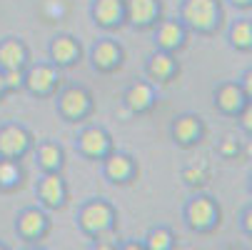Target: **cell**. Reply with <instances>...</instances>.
<instances>
[{"mask_svg":"<svg viewBox=\"0 0 252 250\" xmlns=\"http://www.w3.org/2000/svg\"><path fill=\"white\" fill-rule=\"evenodd\" d=\"M75 225L88 240H118V208L102 195H90L75 210Z\"/></svg>","mask_w":252,"mask_h":250,"instance_id":"1","label":"cell"},{"mask_svg":"<svg viewBox=\"0 0 252 250\" xmlns=\"http://www.w3.org/2000/svg\"><path fill=\"white\" fill-rule=\"evenodd\" d=\"M222 0H180L177 20L188 28V33L212 35L222 25Z\"/></svg>","mask_w":252,"mask_h":250,"instance_id":"2","label":"cell"},{"mask_svg":"<svg viewBox=\"0 0 252 250\" xmlns=\"http://www.w3.org/2000/svg\"><path fill=\"white\" fill-rule=\"evenodd\" d=\"M183 223L190 233L210 235L222 225V208L210 193H192L183 205Z\"/></svg>","mask_w":252,"mask_h":250,"instance_id":"3","label":"cell"},{"mask_svg":"<svg viewBox=\"0 0 252 250\" xmlns=\"http://www.w3.org/2000/svg\"><path fill=\"white\" fill-rule=\"evenodd\" d=\"M93 110H95V98L88 85L67 83L60 85V90L55 93V113L65 123H83L93 115Z\"/></svg>","mask_w":252,"mask_h":250,"instance_id":"4","label":"cell"},{"mask_svg":"<svg viewBox=\"0 0 252 250\" xmlns=\"http://www.w3.org/2000/svg\"><path fill=\"white\" fill-rule=\"evenodd\" d=\"M13 230H15L18 240H23L25 245H38V243H43L50 235L53 218H50V213L43 210L38 203H35V205H25V208H20L15 213Z\"/></svg>","mask_w":252,"mask_h":250,"instance_id":"5","label":"cell"},{"mask_svg":"<svg viewBox=\"0 0 252 250\" xmlns=\"http://www.w3.org/2000/svg\"><path fill=\"white\" fill-rule=\"evenodd\" d=\"M63 85V70L50 60H32L25 68L23 90L32 98H53Z\"/></svg>","mask_w":252,"mask_h":250,"instance_id":"6","label":"cell"},{"mask_svg":"<svg viewBox=\"0 0 252 250\" xmlns=\"http://www.w3.org/2000/svg\"><path fill=\"white\" fill-rule=\"evenodd\" d=\"M73 148H75V153L80 158L93 160V163H100L110 150H115V143H113V135H110V130H107L105 125L88 123V125H83L75 133Z\"/></svg>","mask_w":252,"mask_h":250,"instance_id":"7","label":"cell"},{"mask_svg":"<svg viewBox=\"0 0 252 250\" xmlns=\"http://www.w3.org/2000/svg\"><path fill=\"white\" fill-rule=\"evenodd\" d=\"M35 135L28 125L18 120H8L0 125V160H23L32 153Z\"/></svg>","mask_w":252,"mask_h":250,"instance_id":"8","label":"cell"},{"mask_svg":"<svg viewBox=\"0 0 252 250\" xmlns=\"http://www.w3.org/2000/svg\"><path fill=\"white\" fill-rule=\"evenodd\" d=\"M35 200L48 213H58L67 205L70 200V188L63 173H40L35 180Z\"/></svg>","mask_w":252,"mask_h":250,"instance_id":"9","label":"cell"},{"mask_svg":"<svg viewBox=\"0 0 252 250\" xmlns=\"http://www.w3.org/2000/svg\"><path fill=\"white\" fill-rule=\"evenodd\" d=\"M88 58H90V65L95 73H115V70L123 68L125 63V48L110 38V35H102V38H97L90 50H88Z\"/></svg>","mask_w":252,"mask_h":250,"instance_id":"10","label":"cell"},{"mask_svg":"<svg viewBox=\"0 0 252 250\" xmlns=\"http://www.w3.org/2000/svg\"><path fill=\"white\" fill-rule=\"evenodd\" d=\"M158 103H160V88L148 78H135L123 93V105L130 115H145Z\"/></svg>","mask_w":252,"mask_h":250,"instance_id":"11","label":"cell"},{"mask_svg":"<svg viewBox=\"0 0 252 250\" xmlns=\"http://www.w3.org/2000/svg\"><path fill=\"white\" fill-rule=\"evenodd\" d=\"M205 138V120L197 113H177L170 120V140L177 148H197Z\"/></svg>","mask_w":252,"mask_h":250,"instance_id":"12","label":"cell"},{"mask_svg":"<svg viewBox=\"0 0 252 250\" xmlns=\"http://www.w3.org/2000/svg\"><path fill=\"white\" fill-rule=\"evenodd\" d=\"M100 175L105 178L110 185H127L135 180L137 175V163L130 153L125 150H110L100 160Z\"/></svg>","mask_w":252,"mask_h":250,"instance_id":"13","label":"cell"},{"mask_svg":"<svg viewBox=\"0 0 252 250\" xmlns=\"http://www.w3.org/2000/svg\"><path fill=\"white\" fill-rule=\"evenodd\" d=\"M188 28L177 20V15L172 18H160L153 28V40H155V50H165V53H175L183 50L188 43Z\"/></svg>","mask_w":252,"mask_h":250,"instance_id":"14","label":"cell"},{"mask_svg":"<svg viewBox=\"0 0 252 250\" xmlns=\"http://www.w3.org/2000/svg\"><path fill=\"white\" fill-rule=\"evenodd\" d=\"M80 58H83V45H80V40L75 38V35L58 33V35L50 38V43H48V60L53 65H58L60 70H67V68L78 65Z\"/></svg>","mask_w":252,"mask_h":250,"instance_id":"15","label":"cell"},{"mask_svg":"<svg viewBox=\"0 0 252 250\" xmlns=\"http://www.w3.org/2000/svg\"><path fill=\"white\" fill-rule=\"evenodd\" d=\"M162 18V0H125V25L132 30H153Z\"/></svg>","mask_w":252,"mask_h":250,"instance_id":"16","label":"cell"},{"mask_svg":"<svg viewBox=\"0 0 252 250\" xmlns=\"http://www.w3.org/2000/svg\"><path fill=\"white\" fill-rule=\"evenodd\" d=\"M90 20L100 30H118L125 25V0H90Z\"/></svg>","mask_w":252,"mask_h":250,"instance_id":"17","label":"cell"},{"mask_svg":"<svg viewBox=\"0 0 252 250\" xmlns=\"http://www.w3.org/2000/svg\"><path fill=\"white\" fill-rule=\"evenodd\" d=\"M142 78H148L150 83L155 85H162V83H170L177 73H180V63H177V55L175 53H165V50H153L148 58H145V68H142Z\"/></svg>","mask_w":252,"mask_h":250,"instance_id":"18","label":"cell"},{"mask_svg":"<svg viewBox=\"0 0 252 250\" xmlns=\"http://www.w3.org/2000/svg\"><path fill=\"white\" fill-rule=\"evenodd\" d=\"M245 93L240 88L237 80H222L212 88V103H215V110L227 115V118H235L240 110H242V105H245Z\"/></svg>","mask_w":252,"mask_h":250,"instance_id":"19","label":"cell"},{"mask_svg":"<svg viewBox=\"0 0 252 250\" xmlns=\"http://www.w3.org/2000/svg\"><path fill=\"white\" fill-rule=\"evenodd\" d=\"M32 63L30 48L18 35L0 38V70H25Z\"/></svg>","mask_w":252,"mask_h":250,"instance_id":"20","label":"cell"},{"mask_svg":"<svg viewBox=\"0 0 252 250\" xmlns=\"http://www.w3.org/2000/svg\"><path fill=\"white\" fill-rule=\"evenodd\" d=\"M32 158H35V165L40 168V173H63V168H65V150L53 138L35 140Z\"/></svg>","mask_w":252,"mask_h":250,"instance_id":"21","label":"cell"},{"mask_svg":"<svg viewBox=\"0 0 252 250\" xmlns=\"http://www.w3.org/2000/svg\"><path fill=\"white\" fill-rule=\"evenodd\" d=\"M227 45L237 53H252V18H237L227 25Z\"/></svg>","mask_w":252,"mask_h":250,"instance_id":"22","label":"cell"},{"mask_svg":"<svg viewBox=\"0 0 252 250\" xmlns=\"http://www.w3.org/2000/svg\"><path fill=\"white\" fill-rule=\"evenodd\" d=\"M25 185V168L20 160H0V193H15Z\"/></svg>","mask_w":252,"mask_h":250,"instance_id":"23","label":"cell"},{"mask_svg":"<svg viewBox=\"0 0 252 250\" xmlns=\"http://www.w3.org/2000/svg\"><path fill=\"white\" fill-rule=\"evenodd\" d=\"M145 250H175L177 240H175V230L165 223H158V225H150L148 233L140 238Z\"/></svg>","mask_w":252,"mask_h":250,"instance_id":"24","label":"cell"},{"mask_svg":"<svg viewBox=\"0 0 252 250\" xmlns=\"http://www.w3.org/2000/svg\"><path fill=\"white\" fill-rule=\"evenodd\" d=\"M215 153H218L220 158H225V160H232V158L242 155V138H240L235 130L225 133V135L218 140V145H215Z\"/></svg>","mask_w":252,"mask_h":250,"instance_id":"25","label":"cell"},{"mask_svg":"<svg viewBox=\"0 0 252 250\" xmlns=\"http://www.w3.org/2000/svg\"><path fill=\"white\" fill-rule=\"evenodd\" d=\"M207 178H210V170H207L205 163H190V165L183 168V183L195 188V190H200L207 183Z\"/></svg>","mask_w":252,"mask_h":250,"instance_id":"26","label":"cell"},{"mask_svg":"<svg viewBox=\"0 0 252 250\" xmlns=\"http://www.w3.org/2000/svg\"><path fill=\"white\" fill-rule=\"evenodd\" d=\"M65 13H67L65 0H45V3H43V18L48 23H58Z\"/></svg>","mask_w":252,"mask_h":250,"instance_id":"27","label":"cell"},{"mask_svg":"<svg viewBox=\"0 0 252 250\" xmlns=\"http://www.w3.org/2000/svg\"><path fill=\"white\" fill-rule=\"evenodd\" d=\"M235 118H237V128H240V133L247 135V138H252V100H245L242 110H240Z\"/></svg>","mask_w":252,"mask_h":250,"instance_id":"28","label":"cell"},{"mask_svg":"<svg viewBox=\"0 0 252 250\" xmlns=\"http://www.w3.org/2000/svg\"><path fill=\"white\" fill-rule=\"evenodd\" d=\"M3 80H5V90L10 93H20L23 90V80H25V70H3Z\"/></svg>","mask_w":252,"mask_h":250,"instance_id":"29","label":"cell"},{"mask_svg":"<svg viewBox=\"0 0 252 250\" xmlns=\"http://www.w3.org/2000/svg\"><path fill=\"white\" fill-rule=\"evenodd\" d=\"M237 228L245 238H252V200L240 210V218H237Z\"/></svg>","mask_w":252,"mask_h":250,"instance_id":"30","label":"cell"},{"mask_svg":"<svg viewBox=\"0 0 252 250\" xmlns=\"http://www.w3.org/2000/svg\"><path fill=\"white\" fill-rule=\"evenodd\" d=\"M237 83H240V88H242L245 98H247V100H252V65H247V68L242 70V75L237 78Z\"/></svg>","mask_w":252,"mask_h":250,"instance_id":"31","label":"cell"},{"mask_svg":"<svg viewBox=\"0 0 252 250\" xmlns=\"http://www.w3.org/2000/svg\"><path fill=\"white\" fill-rule=\"evenodd\" d=\"M118 250H145V245L137 238H130V240H118Z\"/></svg>","mask_w":252,"mask_h":250,"instance_id":"32","label":"cell"},{"mask_svg":"<svg viewBox=\"0 0 252 250\" xmlns=\"http://www.w3.org/2000/svg\"><path fill=\"white\" fill-rule=\"evenodd\" d=\"M88 250H118V240H93Z\"/></svg>","mask_w":252,"mask_h":250,"instance_id":"33","label":"cell"},{"mask_svg":"<svg viewBox=\"0 0 252 250\" xmlns=\"http://www.w3.org/2000/svg\"><path fill=\"white\" fill-rule=\"evenodd\" d=\"M227 3H230L232 8H240V10H247V8H252V0H227Z\"/></svg>","mask_w":252,"mask_h":250,"instance_id":"34","label":"cell"},{"mask_svg":"<svg viewBox=\"0 0 252 250\" xmlns=\"http://www.w3.org/2000/svg\"><path fill=\"white\" fill-rule=\"evenodd\" d=\"M242 155H247V160H252V138L242 145Z\"/></svg>","mask_w":252,"mask_h":250,"instance_id":"35","label":"cell"},{"mask_svg":"<svg viewBox=\"0 0 252 250\" xmlns=\"http://www.w3.org/2000/svg\"><path fill=\"white\" fill-rule=\"evenodd\" d=\"M5 95H8V90H5V80H3V70H0V103L5 100Z\"/></svg>","mask_w":252,"mask_h":250,"instance_id":"36","label":"cell"},{"mask_svg":"<svg viewBox=\"0 0 252 250\" xmlns=\"http://www.w3.org/2000/svg\"><path fill=\"white\" fill-rule=\"evenodd\" d=\"M23 250H48V248H45L43 243H38V245H25Z\"/></svg>","mask_w":252,"mask_h":250,"instance_id":"37","label":"cell"},{"mask_svg":"<svg viewBox=\"0 0 252 250\" xmlns=\"http://www.w3.org/2000/svg\"><path fill=\"white\" fill-rule=\"evenodd\" d=\"M247 193H250V198H252V170H250V175H247Z\"/></svg>","mask_w":252,"mask_h":250,"instance_id":"38","label":"cell"},{"mask_svg":"<svg viewBox=\"0 0 252 250\" xmlns=\"http://www.w3.org/2000/svg\"><path fill=\"white\" fill-rule=\"evenodd\" d=\"M0 250H13V248H10L8 243H3V240H0Z\"/></svg>","mask_w":252,"mask_h":250,"instance_id":"39","label":"cell"}]
</instances>
